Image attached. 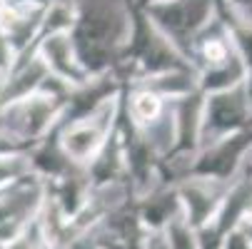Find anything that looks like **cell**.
<instances>
[{
  "label": "cell",
  "mask_w": 252,
  "mask_h": 249,
  "mask_svg": "<svg viewBox=\"0 0 252 249\" xmlns=\"http://www.w3.org/2000/svg\"><path fill=\"white\" fill-rule=\"evenodd\" d=\"M158 100L153 97V95H140L137 100H135V110H137V115L140 117H145V120H150L155 112H158Z\"/></svg>",
  "instance_id": "6da1fadb"
}]
</instances>
